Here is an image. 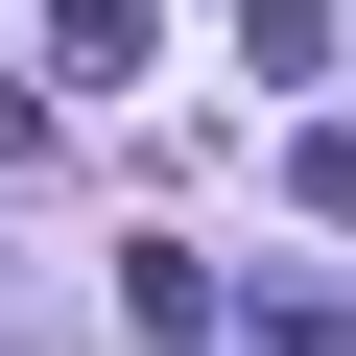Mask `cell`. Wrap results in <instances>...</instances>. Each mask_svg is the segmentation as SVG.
<instances>
[{
	"label": "cell",
	"instance_id": "6da1fadb",
	"mask_svg": "<svg viewBox=\"0 0 356 356\" xmlns=\"http://www.w3.org/2000/svg\"><path fill=\"white\" fill-rule=\"evenodd\" d=\"M119 332H143V356H214V261H191V238H119Z\"/></svg>",
	"mask_w": 356,
	"mask_h": 356
},
{
	"label": "cell",
	"instance_id": "7a4b0ae2",
	"mask_svg": "<svg viewBox=\"0 0 356 356\" xmlns=\"http://www.w3.org/2000/svg\"><path fill=\"white\" fill-rule=\"evenodd\" d=\"M48 72H72V95H119V72H143V0H48Z\"/></svg>",
	"mask_w": 356,
	"mask_h": 356
},
{
	"label": "cell",
	"instance_id": "3957f363",
	"mask_svg": "<svg viewBox=\"0 0 356 356\" xmlns=\"http://www.w3.org/2000/svg\"><path fill=\"white\" fill-rule=\"evenodd\" d=\"M238 72L285 95V72H332V0H238Z\"/></svg>",
	"mask_w": 356,
	"mask_h": 356
},
{
	"label": "cell",
	"instance_id": "277c9868",
	"mask_svg": "<svg viewBox=\"0 0 356 356\" xmlns=\"http://www.w3.org/2000/svg\"><path fill=\"white\" fill-rule=\"evenodd\" d=\"M285 191H309V214L356 238V119H309V143H285Z\"/></svg>",
	"mask_w": 356,
	"mask_h": 356
}]
</instances>
